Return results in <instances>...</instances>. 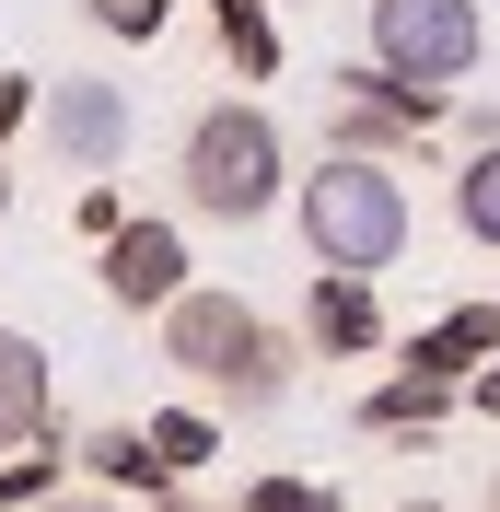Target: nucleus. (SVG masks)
<instances>
[{
    "mask_svg": "<svg viewBox=\"0 0 500 512\" xmlns=\"http://www.w3.org/2000/svg\"><path fill=\"white\" fill-rule=\"evenodd\" d=\"M152 326H163V361H175L198 396H221L233 419L280 408V396H291V373H303V338H291V326H268L245 291H210V280H187Z\"/></svg>",
    "mask_w": 500,
    "mask_h": 512,
    "instance_id": "1",
    "label": "nucleus"
},
{
    "mask_svg": "<svg viewBox=\"0 0 500 512\" xmlns=\"http://www.w3.org/2000/svg\"><path fill=\"white\" fill-rule=\"evenodd\" d=\"M291 222H303L314 268H349V280H384L419 233L407 210V175L396 163H361V152H314V175H291Z\"/></svg>",
    "mask_w": 500,
    "mask_h": 512,
    "instance_id": "2",
    "label": "nucleus"
},
{
    "mask_svg": "<svg viewBox=\"0 0 500 512\" xmlns=\"http://www.w3.org/2000/svg\"><path fill=\"white\" fill-rule=\"evenodd\" d=\"M175 187H187V210L198 222H268L291 198V140H280V117L268 105H198L187 117V140H175Z\"/></svg>",
    "mask_w": 500,
    "mask_h": 512,
    "instance_id": "3",
    "label": "nucleus"
},
{
    "mask_svg": "<svg viewBox=\"0 0 500 512\" xmlns=\"http://www.w3.org/2000/svg\"><path fill=\"white\" fill-rule=\"evenodd\" d=\"M373 47H361V59L384 70V82H407V94H466L477 82V59H489V12H477V0H373Z\"/></svg>",
    "mask_w": 500,
    "mask_h": 512,
    "instance_id": "4",
    "label": "nucleus"
},
{
    "mask_svg": "<svg viewBox=\"0 0 500 512\" xmlns=\"http://www.w3.org/2000/svg\"><path fill=\"white\" fill-rule=\"evenodd\" d=\"M338 82V105H326V152H361V163H407L419 140L442 128V94H407V82H384L373 59L326 70Z\"/></svg>",
    "mask_w": 500,
    "mask_h": 512,
    "instance_id": "5",
    "label": "nucleus"
},
{
    "mask_svg": "<svg viewBox=\"0 0 500 512\" xmlns=\"http://www.w3.org/2000/svg\"><path fill=\"white\" fill-rule=\"evenodd\" d=\"M24 128H47V152L70 163V175H117L128 163V94L117 82H82V70H70V82H35V117Z\"/></svg>",
    "mask_w": 500,
    "mask_h": 512,
    "instance_id": "6",
    "label": "nucleus"
},
{
    "mask_svg": "<svg viewBox=\"0 0 500 512\" xmlns=\"http://www.w3.org/2000/svg\"><path fill=\"white\" fill-rule=\"evenodd\" d=\"M94 256H105V303H117V315H163V303L187 291V233L175 222H117Z\"/></svg>",
    "mask_w": 500,
    "mask_h": 512,
    "instance_id": "7",
    "label": "nucleus"
},
{
    "mask_svg": "<svg viewBox=\"0 0 500 512\" xmlns=\"http://www.w3.org/2000/svg\"><path fill=\"white\" fill-rule=\"evenodd\" d=\"M303 338H314V350H338V361H373L396 326H384V291H373V280H349V268H314Z\"/></svg>",
    "mask_w": 500,
    "mask_h": 512,
    "instance_id": "8",
    "label": "nucleus"
},
{
    "mask_svg": "<svg viewBox=\"0 0 500 512\" xmlns=\"http://www.w3.org/2000/svg\"><path fill=\"white\" fill-rule=\"evenodd\" d=\"M59 419V384H47V338H24V326H0V454L35 443Z\"/></svg>",
    "mask_w": 500,
    "mask_h": 512,
    "instance_id": "9",
    "label": "nucleus"
},
{
    "mask_svg": "<svg viewBox=\"0 0 500 512\" xmlns=\"http://www.w3.org/2000/svg\"><path fill=\"white\" fill-rule=\"evenodd\" d=\"M489 350H500V303H454V315H431L419 338H407V373H431V384H466Z\"/></svg>",
    "mask_w": 500,
    "mask_h": 512,
    "instance_id": "10",
    "label": "nucleus"
},
{
    "mask_svg": "<svg viewBox=\"0 0 500 512\" xmlns=\"http://www.w3.org/2000/svg\"><path fill=\"white\" fill-rule=\"evenodd\" d=\"M70 466H82V489H117V501H128V489H152V501L175 489V478L152 466V443H140V419H105V431H82V443H70Z\"/></svg>",
    "mask_w": 500,
    "mask_h": 512,
    "instance_id": "11",
    "label": "nucleus"
},
{
    "mask_svg": "<svg viewBox=\"0 0 500 512\" xmlns=\"http://www.w3.org/2000/svg\"><path fill=\"white\" fill-rule=\"evenodd\" d=\"M442 419H454V384H431V373H407V361H396V373L373 384V396H361V431H384V443H407V431L431 443Z\"/></svg>",
    "mask_w": 500,
    "mask_h": 512,
    "instance_id": "12",
    "label": "nucleus"
},
{
    "mask_svg": "<svg viewBox=\"0 0 500 512\" xmlns=\"http://www.w3.org/2000/svg\"><path fill=\"white\" fill-rule=\"evenodd\" d=\"M210 35H221V59L245 70V82L280 70V0H210Z\"/></svg>",
    "mask_w": 500,
    "mask_h": 512,
    "instance_id": "13",
    "label": "nucleus"
},
{
    "mask_svg": "<svg viewBox=\"0 0 500 512\" xmlns=\"http://www.w3.org/2000/svg\"><path fill=\"white\" fill-rule=\"evenodd\" d=\"M59 478H70V419H47V431L12 443V466H0V512H35Z\"/></svg>",
    "mask_w": 500,
    "mask_h": 512,
    "instance_id": "14",
    "label": "nucleus"
},
{
    "mask_svg": "<svg viewBox=\"0 0 500 512\" xmlns=\"http://www.w3.org/2000/svg\"><path fill=\"white\" fill-rule=\"evenodd\" d=\"M140 443H152L163 478H198V466L221 454V419H210V408H152V419H140Z\"/></svg>",
    "mask_w": 500,
    "mask_h": 512,
    "instance_id": "15",
    "label": "nucleus"
},
{
    "mask_svg": "<svg viewBox=\"0 0 500 512\" xmlns=\"http://www.w3.org/2000/svg\"><path fill=\"white\" fill-rule=\"evenodd\" d=\"M454 222H466L477 245H500V140H477V152L454 163Z\"/></svg>",
    "mask_w": 500,
    "mask_h": 512,
    "instance_id": "16",
    "label": "nucleus"
},
{
    "mask_svg": "<svg viewBox=\"0 0 500 512\" xmlns=\"http://www.w3.org/2000/svg\"><path fill=\"white\" fill-rule=\"evenodd\" d=\"M233 512H338V489H314V478H256Z\"/></svg>",
    "mask_w": 500,
    "mask_h": 512,
    "instance_id": "17",
    "label": "nucleus"
},
{
    "mask_svg": "<svg viewBox=\"0 0 500 512\" xmlns=\"http://www.w3.org/2000/svg\"><path fill=\"white\" fill-rule=\"evenodd\" d=\"M94 24H105V35H128V47H152V35L175 24V0H94Z\"/></svg>",
    "mask_w": 500,
    "mask_h": 512,
    "instance_id": "18",
    "label": "nucleus"
},
{
    "mask_svg": "<svg viewBox=\"0 0 500 512\" xmlns=\"http://www.w3.org/2000/svg\"><path fill=\"white\" fill-rule=\"evenodd\" d=\"M24 117H35V70H0V152L24 140Z\"/></svg>",
    "mask_w": 500,
    "mask_h": 512,
    "instance_id": "19",
    "label": "nucleus"
},
{
    "mask_svg": "<svg viewBox=\"0 0 500 512\" xmlns=\"http://www.w3.org/2000/svg\"><path fill=\"white\" fill-rule=\"evenodd\" d=\"M70 222H82V233H94V245H105V233L128 222V198H117V187H105V175H94V187H82V210H70Z\"/></svg>",
    "mask_w": 500,
    "mask_h": 512,
    "instance_id": "20",
    "label": "nucleus"
},
{
    "mask_svg": "<svg viewBox=\"0 0 500 512\" xmlns=\"http://www.w3.org/2000/svg\"><path fill=\"white\" fill-rule=\"evenodd\" d=\"M454 408H477V419H500V350H489V361H477V373H466V384H454Z\"/></svg>",
    "mask_w": 500,
    "mask_h": 512,
    "instance_id": "21",
    "label": "nucleus"
},
{
    "mask_svg": "<svg viewBox=\"0 0 500 512\" xmlns=\"http://www.w3.org/2000/svg\"><path fill=\"white\" fill-rule=\"evenodd\" d=\"M35 512H128V501H117V489H70V478H59V489H47Z\"/></svg>",
    "mask_w": 500,
    "mask_h": 512,
    "instance_id": "22",
    "label": "nucleus"
},
{
    "mask_svg": "<svg viewBox=\"0 0 500 512\" xmlns=\"http://www.w3.org/2000/svg\"><path fill=\"white\" fill-rule=\"evenodd\" d=\"M163 512H210V501H175V489H163Z\"/></svg>",
    "mask_w": 500,
    "mask_h": 512,
    "instance_id": "23",
    "label": "nucleus"
},
{
    "mask_svg": "<svg viewBox=\"0 0 500 512\" xmlns=\"http://www.w3.org/2000/svg\"><path fill=\"white\" fill-rule=\"evenodd\" d=\"M396 512H454V501H396Z\"/></svg>",
    "mask_w": 500,
    "mask_h": 512,
    "instance_id": "24",
    "label": "nucleus"
},
{
    "mask_svg": "<svg viewBox=\"0 0 500 512\" xmlns=\"http://www.w3.org/2000/svg\"><path fill=\"white\" fill-rule=\"evenodd\" d=\"M0 222H12V175H0Z\"/></svg>",
    "mask_w": 500,
    "mask_h": 512,
    "instance_id": "25",
    "label": "nucleus"
},
{
    "mask_svg": "<svg viewBox=\"0 0 500 512\" xmlns=\"http://www.w3.org/2000/svg\"><path fill=\"white\" fill-rule=\"evenodd\" d=\"M489 512H500V478H489Z\"/></svg>",
    "mask_w": 500,
    "mask_h": 512,
    "instance_id": "26",
    "label": "nucleus"
}]
</instances>
